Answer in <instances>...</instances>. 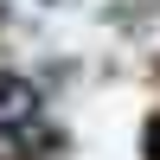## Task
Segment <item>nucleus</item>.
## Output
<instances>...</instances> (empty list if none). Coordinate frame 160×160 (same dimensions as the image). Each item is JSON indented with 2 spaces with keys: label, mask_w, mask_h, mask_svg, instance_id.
<instances>
[{
  "label": "nucleus",
  "mask_w": 160,
  "mask_h": 160,
  "mask_svg": "<svg viewBox=\"0 0 160 160\" xmlns=\"http://www.w3.org/2000/svg\"><path fill=\"white\" fill-rule=\"evenodd\" d=\"M38 122V90L19 71H0V135H26Z\"/></svg>",
  "instance_id": "obj_1"
}]
</instances>
